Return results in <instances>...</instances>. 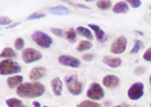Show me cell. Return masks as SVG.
<instances>
[{"label":"cell","mask_w":151,"mask_h":107,"mask_svg":"<svg viewBox=\"0 0 151 107\" xmlns=\"http://www.w3.org/2000/svg\"><path fill=\"white\" fill-rule=\"evenodd\" d=\"M16 93L21 98H29V99H34L37 97H42L45 93V85L42 83H23L22 85H19L16 89Z\"/></svg>","instance_id":"cell-1"},{"label":"cell","mask_w":151,"mask_h":107,"mask_svg":"<svg viewBox=\"0 0 151 107\" xmlns=\"http://www.w3.org/2000/svg\"><path fill=\"white\" fill-rule=\"evenodd\" d=\"M21 66L13 60H1L0 62V74L3 76H13V75H19Z\"/></svg>","instance_id":"cell-2"},{"label":"cell","mask_w":151,"mask_h":107,"mask_svg":"<svg viewBox=\"0 0 151 107\" xmlns=\"http://www.w3.org/2000/svg\"><path fill=\"white\" fill-rule=\"evenodd\" d=\"M65 83H66V88L70 94L73 96H80L84 89V83H81L76 78V75H67L65 78Z\"/></svg>","instance_id":"cell-3"},{"label":"cell","mask_w":151,"mask_h":107,"mask_svg":"<svg viewBox=\"0 0 151 107\" xmlns=\"http://www.w3.org/2000/svg\"><path fill=\"white\" fill-rule=\"evenodd\" d=\"M31 39L37 47L43 48V49H48L53 44V39L48 34L43 32V31H35L31 35Z\"/></svg>","instance_id":"cell-4"},{"label":"cell","mask_w":151,"mask_h":107,"mask_svg":"<svg viewBox=\"0 0 151 107\" xmlns=\"http://www.w3.org/2000/svg\"><path fill=\"white\" fill-rule=\"evenodd\" d=\"M143 94H145V85L141 81L133 83L128 89V93H127V96H128L130 101H138V99L143 97Z\"/></svg>","instance_id":"cell-5"},{"label":"cell","mask_w":151,"mask_h":107,"mask_svg":"<svg viewBox=\"0 0 151 107\" xmlns=\"http://www.w3.org/2000/svg\"><path fill=\"white\" fill-rule=\"evenodd\" d=\"M87 97H88V99H91V101H96V102L99 101V99H102L105 97L104 88L99 84H97V83H92L87 90Z\"/></svg>","instance_id":"cell-6"},{"label":"cell","mask_w":151,"mask_h":107,"mask_svg":"<svg viewBox=\"0 0 151 107\" xmlns=\"http://www.w3.org/2000/svg\"><path fill=\"white\" fill-rule=\"evenodd\" d=\"M21 57L25 63H32V62L42 60L43 54H42V52H39L35 48H26L25 50H22Z\"/></svg>","instance_id":"cell-7"},{"label":"cell","mask_w":151,"mask_h":107,"mask_svg":"<svg viewBox=\"0 0 151 107\" xmlns=\"http://www.w3.org/2000/svg\"><path fill=\"white\" fill-rule=\"evenodd\" d=\"M127 45H128L127 37L125 36H118L114 41H112L111 47H110V50L112 52V54H122L125 52Z\"/></svg>","instance_id":"cell-8"},{"label":"cell","mask_w":151,"mask_h":107,"mask_svg":"<svg viewBox=\"0 0 151 107\" xmlns=\"http://www.w3.org/2000/svg\"><path fill=\"white\" fill-rule=\"evenodd\" d=\"M58 62H60L62 66L73 67V68H78V67H80V65H81L79 58L73 57V56H67V54H62V56L58 57Z\"/></svg>","instance_id":"cell-9"},{"label":"cell","mask_w":151,"mask_h":107,"mask_svg":"<svg viewBox=\"0 0 151 107\" xmlns=\"http://www.w3.org/2000/svg\"><path fill=\"white\" fill-rule=\"evenodd\" d=\"M120 84V79L116 76V75H106V76L102 79V85L107 89H116Z\"/></svg>","instance_id":"cell-10"},{"label":"cell","mask_w":151,"mask_h":107,"mask_svg":"<svg viewBox=\"0 0 151 107\" xmlns=\"http://www.w3.org/2000/svg\"><path fill=\"white\" fill-rule=\"evenodd\" d=\"M45 75H47V68L45 67L44 66H36L30 71L29 79L31 81H37V80H40V79H43Z\"/></svg>","instance_id":"cell-11"},{"label":"cell","mask_w":151,"mask_h":107,"mask_svg":"<svg viewBox=\"0 0 151 107\" xmlns=\"http://www.w3.org/2000/svg\"><path fill=\"white\" fill-rule=\"evenodd\" d=\"M102 62L106 65V66H109V67H111V68H118L122 66V63H123V61H122V58H119V57H114V56H105L104 58H102Z\"/></svg>","instance_id":"cell-12"},{"label":"cell","mask_w":151,"mask_h":107,"mask_svg":"<svg viewBox=\"0 0 151 107\" xmlns=\"http://www.w3.org/2000/svg\"><path fill=\"white\" fill-rule=\"evenodd\" d=\"M50 88H52V92L56 97H61L63 92V81L61 80V78H54L50 83Z\"/></svg>","instance_id":"cell-13"},{"label":"cell","mask_w":151,"mask_h":107,"mask_svg":"<svg viewBox=\"0 0 151 107\" xmlns=\"http://www.w3.org/2000/svg\"><path fill=\"white\" fill-rule=\"evenodd\" d=\"M22 84H23V76L21 74L13 75V76H8V79H6V85H8V88H11V89H17Z\"/></svg>","instance_id":"cell-14"},{"label":"cell","mask_w":151,"mask_h":107,"mask_svg":"<svg viewBox=\"0 0 151 107\" xmlns=\"http://www.w3.org/2000/svg\"><path fill=\"white\" fill-rule=\"evenodd\" d=\"M88 27L92 30V32L94 34V37H96V39H97L98 41H101V43L106 41V34H105V31L102 30L98 25H94V23H89Z\"/></svg>","instance_id":"cell-15"},{"label":"cell","mask_w":151,"mask_h":107,"mask_svg":"<svg viewBox=\"0 0 151 107\" xmlns=\"http://www.w3.org/2000/svg\"><path fill=\"white\" fill-rule=\"evenodd\" d=\"M76 32H78V35H80V36L85 37V40L92 41V40L94 39V34L92 32V30L89 29V27L79 26V27H76Z\"/></svg>","instance_id":"cell-16"},{"label":"cell","mask_w":151,"mask_h":107,"mask_svg":"<svg viewBox=\"0 0 151 107\" xmlns=\"http://www.w3.org/2000/svg\"><path fill=\"white\" fill-rule=\"evenodd\" d=\"M49 12L52 14H56V16H68L71 14V10L65 5H56V6H50L49 8Z\"/></svg>","instance_id":"cell-17"},{"label":"cell","mask_w":151,"mask_h":107,"mask_svg":"<svg viewBox=\"0 0 151 107\" xmlns=\"http://www.w3.org/2000/svg\"><path fill=\"white\" fill-rule=\"evenodd\" d=\"M128 10H129V5L127 1H118L112 6V12H114L115 14H125Z\"/></svg>","instance_id":"cell-18"},{"label":"cell","mask_w":151,"mask_h":107,"mask_svg":"<svg viewBox=\"0 0 151 107\" xmlns=\"http://www.w3.org/2000/svg\"><path fill=\"white\" fill-rule=\"evenodd\" d=\"M0 57H1V60H13L14 61L17 58V53H16V49H13V48H4V49L1 50V53H0Z\"/></svg>","instance_id":"cell-19"},{"label":"cell","mask_w":151,"mask_h":107,"mask_svg":"<svg viewBox=\"0 0 151 107\" xmlns=\"http://www.w3.org/2000/svg\"><path fill=\"white\" fill-rule=\"evenodd\" d=\"M91 48H92V41H89V40H81V41H79V44L76 45V52L81 53V52L89 50Z\"/></svg>","instance_id":"cell-20"},{"label":"cell","mask_w":151,"mask_h":107,"mask_svg":"<svg viewBox=\"0 0 151 107\" xmlns=\"http://www.w3.org/2000/svg\"><path fill=\"white\" fill-rule=\"evenodd\" d=\"M96 4H97V8L101 9V10H109V9H111L112 6H114L110 0H98Z\"/></svg>","instance_id":"cell-21"},{"label":"cell","mask_w":151,"mask_h":107,"mask_svg":"<svg viewBox=\"0 0 151 107\" xmlns=\"http://www.w3.org/2000/svg\"><path fill=\"white\" fill-rule=\"evenodd\" d=\"M65 37L70 41V43H74L78 37V32H76V29H68L66 32H65Z\"/></svg>","instance_id":"cell-22"},{"label":"cell","mask_w":151,"mask_h":107,"mask_svg":"<svg viewBox=\"0 0 151 107\" xmlns=\"http://www.w3.org/2000/svg\"><path fill=\"white\" fill-rule=\"evenodd\" d=\"M6 106L8 107H23V102L19 98H8L6 99Z\"/></svg>","instance_id":"cell-23"},{"label":"cell","mask_w":151,"mask_h":107,"mask_svg":"<svg viewBox=\"0 0 151 107\" xmlns=\"http://www.w3.org/2000/svg\"><path fill=\"white\" fill-rule=\"evenodd\" d=\"M76 107H102V105H101V103H97L96 101L85 99V101H81L80 103H78Z\"/></svg>","instance_id":"cell-24"},{"label":"cell","mask_w":151,"mask_h":107,"mask_svg":"<svg viewBox=\"0 0 151 107\" xmlns=\"http://www.w3.org/2000/svg\"><path fill=\"white\" fill-rule=\"evenodd\" d=\"M141 49H143V41L136 39V40H134V45H133L132 50H130V53H132V54H137Z\"/></svg>","instance_id":"cell-25"},{"label":"cell","mask_w":151,"mask_h":107,"mask_svg":"<svg viewBox=\"0 0 151 107\" xmlns=\"http://www.w3.org/2000/svg\"><path fill=\"white\" fill-rule=\"evenodd\" d=\"M14 49L16 50H25V40L23 37H17L14 40Z\"/></svg>","instance_id":"cell-26"},{"label":"cell","mask_w":151,"mask_h":107,"mask_svg":"<svg viewBox=\"0 0 151 107\" xmlns=\"http://www.w3.org/2000/svg\"><path fill=\"white\" fill-rule=\"evenodd\" d=\"M45 17V13H43V12H34L32 14H30L29 16V21H34V19H40V18H44Z\"/></svg>","instance_id":"cell-27"},{"label":"cell","mask_w":151,"mask_h":107,"mask_svg":"<svg viewBox=\"0 0 151 107\" xmlns=\"http://www.w3.org/2000/svg\"><path fill=\"white\" fill-rule=\"evenodd\" d=\"M0 25L1 26H11L12 25V19L9 18V17H5V16H1V18H0Z\"/></svg>","instance_id":"cell-28"},{"label":"cell","mask_w":151,"mask_h":107,"mask_svg":"<svg viewBox=\"0 0 151 107\" xmlns=\"http://www.w3.org/2000/svg\"><path fill=\"white\" fill-rule=\"evenodd\" d=\"M127 3H128V5L132 6V8H139V6L142 5L141 0H127Z\"/></svg>","instance_id":"cell-29"},{"label":"cell","mask_w":151,"mask_h":107,"mask_svg":"<svg viewBox=\"0 0 151 107\" xmlns=\"http://www.w3.org/2000/svg\"><path fill=\"white\" fill-rule=\"evenodd\" d=\"M50 32L53 34V35H56V36H58V37H63L65 36V32L61 29H57V27H52L50 29Z\"/></svg>","instance_id":"cell-30"},{"label":"cell","mask_w":151,"mask_h":107,"mask_svg":"<svg viewBox=\"0 0 151 107\" xmlns=\"http://www.w3.org/2000/svg\"><path fill=\"white\" fill-rule=\"evenodd\" d=\"M146 71V67L145 66H137L134 68V74L137 75V76H141V75H143Z\"/></svg>","instance_id":"cell-31"},{"label":"cell","mask_w":151,"mask_h":107,"mask_svg":"<svg viewBox=\"0 0 151 107\" xmlns=\"http://www.w3.org/2000/svg\"><path fill=\"white\" fill-rule=\"evenodd\" d=\"M143 60L147 61V62H151V47L147 48L146 52L143 53Z\"/></svg>","instance_id":"cell-32"},{"label":"cell","mask_w":151,"mask_h":107,"mask_svg":"<svg viewBox=\"0 0 151 107\" xmlns=\"http://www.w3.org/2000/svg\"><path fill=\"white\" fill-rule=\"evenodd\" d=\"M93 58H94V54H89V53L83 54V60L84 61H92Z\"/></svg>","instance_id":"cell-33"},{"label":"cell","mask_w":151,"mask_h":107,"mask_svg":"<svg viewBox=\"0 0 151 107\" xmlns=\"http://www.w3.org/2000/svg\"><path fill=\"white\" fill-rule=\"evenodd\" d=\"M19 25V22H16V23H12V25L11 26H9V29H14V27H17V26H18Z\"/></svg>","instance_id":"cell-34"},{"label":"cell","mask_w":151,"mask_h":107,"mask_svg":"<svg viewBox=\"0 0 151 107\" xmlns=\"http://www.w3.org/2000/svg\"><path fill=\"white\" fill-rule=\"evenodd\" d=\"M32 105H34V107H42V105H40V103L39 102H32Z\"/></svg>","instance_id":"cell-35"},{"label":"cell","mask_w":151,"mask_h":107,"mask_svg":"<svg viewBox=\"0 0 151 107\" xmlns=\"http://www.w3.org/2000/svg\"><path fill=\"white\" fill-rule=\"evenodd\" d=\"M110 106H111V102H110V101H106V102H105V107H110Z\"/></svg>","instance_id":"cell-36"},{"label":"cell","mask_w":151,"mask_h":107,"mask_svg":"<svg viewBox=\"0 0 151 107\" xmlns=\"http://www.w3.org/2000/svg\"><path fill=\"white\" fill-rule=\"evenodd\" d=\"M136 34H137V35H139V36H143V32H142V31H138V30H137Z\"/></svg>","instance_id":"cell-37"},{"label":"cell","mask_w":151,"mask_h":107,"mask_svg":"<svg viewBox=\"0 0 151 107\" xmlns=\"http://www.w3.org/2000/svg\"><path fill=\"white\" fill-rule=\"evenodd\" d=\"M122 107H130V106H129V105H127V103H123Z\"/></svg>","instance_id":"cell-38"},{"label":"cell","mask_w":151,"mask_h":107,"mask_svg":"<svg viewBox=\"0 0 151 107\" xmlns=\"http://www.w3.org/2000/svg\"><path fill=\"white\" fill-rule=\"evenodd\" d=\"M112 107H122V105H118V106H112Z\"/></svg>","instance_id":"cell-39"},{"label":"cell","mask_w":151,"mask_h":107,"mask_svg":"<svg viewBox=\"0 0 151 107\" xmlns=\"http://www.w3.org/2000/svg\"><path fill=\"white\" fill-rule=\"evenodd\" d=\"M149 81H150V84H151V75H150V79H149Z\"/></svg>","instance_id":"cell-40"},{"label":"cell","mask_w":151,"mask_h":107,"mask_svg":"<svg viewBox=\"0 0 151 107\" xmlns=\"http://www.w3.org/2000/svg\"><path fill=\"white\" fill-rule=\"evenodd\" d=\"M44 107H52V106H44Z\"/></svg>","instance_id":"cell-41"},{"label":"cell","mask_w":151,"mask_h":107,"mask_svg":"<svg viewBox=\"0 0 151 107\" xmlns=\"http://www.w3.org/2000/svg\"><path fill=\"white\" fill-rule=\"evenodd\" d=\"M149 8H150V10H151V5H150V6H149Z\"/></svg>","instance_id":"cell-42"},{"label":"cell","mask_w":151,"mask_h":107,"mask_svg":"<svg viewBox=\"0 0 151 107\" xmlns=\"http://www.w3.org/2000/svg\"><path fill=\"white\" fill-rule=\"evenodd\" d=\"M150 94H151V90H150Z\"/></svg>","instance_id":"cell-43"},{"label":"cell","mask_w":151,"mask_h":107,"mask_svg":"<svg viewBox=\"0 0 151 107\" xmlns=\"http://www.w3.org/2000/svg\"><path fill=\"white\" fill-rule=\"evenodd\" d=\"M150 107H151V103H150Z\"/></svg>","instance_id":"cell-44"},{"label":"cell","mask_w":151,"mask_h":107,"mask_svg":"<svg viewBox=\"0 0 151 107\" xmlns=\"http://www.w3.org/2000/svg\"><path fill=\"white\" fill-rule=\"evenodd\" d=\"M23 107H27V106H23Z\"/></svg>","instance_id":"cell-45"}]
</instances>
